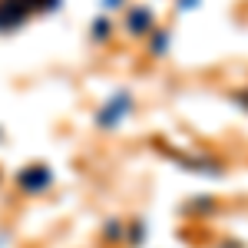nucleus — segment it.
I'll return each mask as SVG.
<instances>
[{
  "instance_id": "2",
  "label": "nucleus",
  "mask_w": 248,
  "mask_h": 248,
  "mask_svg": "<svg viewBox=\"0 0 248 248\" xmlns=\"http://www.w3.org/2000/svg\"><path fill=\"white\" fill-rule=\"evenodd\" d=\"M50 169L46 166H27L23 172H17V186L23 192H43L46 186H50Z\"/></svg>"
},
{
  "instance_id": "1",
  "label": "nucleus",
  "mask_w": 248,
  "mask_h": 248,
  "mask_svg": "<svg viewBox=\"0 0 248 248\" xmlns=\"http://www.w3.org/2000/svg\"><path fill=\"white\" fill-rule=\"evenodd\" d=\"M60 0H0V30L17 27L30 14H37L43 7H57Z\"/></svg>"
},
{
  "instance_id": "3",
  "label": "nucleus",
  "mask_w": 248,
  "mask_h": 248,
  "mask_svg": "<svg viewBox=\"0 0 248 248\" xmlns=\"http://www.w3.org/2000/svg\"><path fill=\"white\" fill-rule=\"evenodd\" d=\"M123 106H129V103H126V96H116V103H109V106H106L103 113L96 116V123H103V126H109V123H113L116 116H119V109H123Z\"/></svg>"
}]
</instances>
